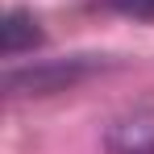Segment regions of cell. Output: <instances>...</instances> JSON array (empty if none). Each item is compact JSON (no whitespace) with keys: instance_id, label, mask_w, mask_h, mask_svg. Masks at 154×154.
<instances>
[{"instance_id":"1","label":"cell","mask_w":154,"mask_h":154,"mask_svg":"<svg viewBox=\"0 0 154 154\" xmlns=\"http://www.w3.org/2000/svg\"><path fill=\"white\" fill-rule=\"evenodd\" d=\"M38 42H42L38 21H33L29 13H21V8H13V13L4 17V25H0V46H4V54L13 58V54H21V50H33Z\"/></svg>"},{"instance_id":"2","label":"cell","mask_w":154,"mask_h":154,"mask_svg":"<svg viewBox=\"0 0 154 154\" xmlns=\"http://www.w3.org/2000/svg\"><path fill=\"white\" fill-rule=\"evenodd\" d=\"M108 4L121 13H133V17H154V0H108Z\"/></svg>"}]
</instances>
